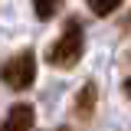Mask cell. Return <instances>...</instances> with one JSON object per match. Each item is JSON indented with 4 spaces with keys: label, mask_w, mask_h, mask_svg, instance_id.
<instances>
[{
    "label": "cell",
    "mask_w": 131,
    "mask_h": 131,
    "mask_svg": "<svg viewBox=\"0 0 131 131\" xmlns=\"http://www.w3.org/2000/svg\"><path fill=\"white\" fill-rule=\"evenodd\" d=\"M85 52V33H82V20L79 16H69L66 20L62 33L52 39V46L46 52V62L52 69H72Z\"/></svg>",
    "instance_id": "1"
},
{
    "label": "cell",
    "mask_w": 131,
    "mask_h": 131,
    "mask_svg": "<svg viewBox=\"0 0 131 131\" xmlns=\"http://www.w3.org/2000/svg\"><path fill=\"white\" fill-rule=\"evenodd\" d=\"M33 121H36L33 105L16 102V105H10V112H7V118H3L0 131H33Z\"/></svg>",
    "instance_id": "3"
},
{
    "label": "cell",
    "mask_w": 131,
    "mask_h": 131,
    "mask_svg": "<svg viewBox=\"0 0 131 131\" xmlns=\"http://www.w3.org/2000/svg\"><path fill=\"white\" fill-rule=\"evenodd\" d=\"M59 7H62V0H33V10H36L39 20H52Z\"/></svg>",
    "instance_id": "5"
},
{
    "label": "cell",
    "mask_w": 131,
    "mask_h": 131,
    "mask_svg": "<svg viewBox=\"0 0 131 131\" xmlns=\"http://www.w3.org/2000/svg\"><path fill=\"white\" fill-rule=\"evenodd\" d=\"M33 79H36V56H33V49H20L0 66V82L7 89H13V92H26L33 85Z\"/></svg>",
    "instance_id": "2"
},
{
    "label": "cell",
    "mask_w": 131,
    "mask_h": 131,
    "mask_svg": "<svg viewBox=\"0 0 131 131\" xmlns=\"http://www.w3.org/2000/svg\"><path fill=\"white\" fill-rule=\"evenodd\" d=\"M85 3H89V10L95 16H108V13H115L121 7V0H85Z\"/></svg>",
    "instance_id": "6"
},
{
    "label": "cell",
    "mask_w": 131,
    "mask_h": 131,
    "mask_svg": "<svg viewBox=\"0 0 131 131\" xmlns=\"http://www.w3.org/2000/svg\"><path fill=\"white\" fill-rule=\"evenodd\" d=\"M125 92H128V98H131V75H128V82H125Z\"/></svg>",
    "instance_id": "7"
},
{
    "label": "cell",
    "mask_w": 131,
    "mask_h": 131,
    "mask_svg": "<svg viewBox=\"0 0 131 131\" xmlns=\"http://www.w3.org/2000/svg\"><path fill=\"white\" fill-rule=\"evenodd\" d=\"M95 98H98V89H95V82H85L79 89V95H75V118H82V121H89L92 118V112H95Z\"/></svg>",
    "instance_id": "4"
},
{
    "label": "cell",
    "mask_w": 131,
    "mask_h": 131,
    "mask_svg": "<svg viewBox=\"0 0 131 131\" xmlns=\"http://www.w3.org/2000/svg\"><path fill=\"white\" fill-rule=\"evenodd\" d=\"M59 131H69V128H59Z\"/></svg>",
    "instance_id": "8"
}]
</instances>
